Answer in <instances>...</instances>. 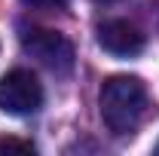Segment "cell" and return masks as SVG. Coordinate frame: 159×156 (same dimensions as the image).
Instances as JSON below:
<instances>
[{
	"label": "cell",
	"mask_w": 159,
	"mask_h": 156,
	"mask_svg": "<svg viewBox=\"0 0 159 156\" xmlns=\"http://www.w3.org/2000/svg\"><path fill=\"white\" fill-rule=\"evenodd\" d=\"M150 113V95L138 77L116 74L101 86V119L113 135H135Z\"/></svg>",
	"instance_id": "1"
},
{
	"label": "cell",
	"mask_w": 159,
	"mask_h": 156,
	"mask_svg": "<svg viewBox=\"0 0 159 156\" xmlns=\"http://www.w3.org/2000/svg\"><path fill=\"white\" fill-rule=\"evenodd\" d=\"M21 46L31 58H37L43 67H49L52 74H70L74 71V43L58 34V31H49V28H31L21 34Z\"/></svg>",
	"instance_id": "2"
},
{
	"label": "cell",
	"mask_w": 159,
	"mask_h": 156,
	"mask_svg": "<svg viewBox=\"0 0 159 156\" xmlns=\"http://www.w3.org/2000/svg\"><path fill=\"white\" fill-rule=\"evenodd\" d=\"M40 104H43V86L31 71L16 67L0 77V110L3 113L28 117V113H37Z\"/></svg>",
	"instance_id": "3"
},
{
	"label": "cell",
	"mask_w": 159,
	"mask_h": 156,
	"mask_svg": "<svg viewBox=\"0 0 159 156\" xmlns=\"http://www.w3.org/2000/svg\"><path fill=\"white\" fill-rule=\"evenodd\" d=\"M98 46L110 55L132 58L144 49V34L125 19H107L98 25Z\"/></svg>",
	"instance_id": "4"
},
{
	"label": "cell",
	"mask_w": 159,
	"mask_h": 156,
	"mask_svg": "<svg viewBox=\"0 0 159 156\" xmlns=\"http://www.w3.org/2000/svg\"><path fill=\"white\" fill-rule=\"evenodd\" d=\"M0 153H34V144L19 138H0Z\"/></svg>",
	"instance_id": "5"
},
{
	"label": "cell",
	"mask_w": 159,
	"mask_h": 156,
	"mask_svg": "<svg viewBox=\"0 0 159 156\" xmlns=\"http://www.w3.org/2000/svg\"><path fill=\"white\" fill-rule=\"evenodd\" d=\"M21 3H25V6H34V9H58L67 0H21Z\"/></svg>",
	"instance_id": "6"
},
{
	"label": "cell",
	"mask_w": 159,
	"mask_h": 156,
	"mask_svg": "<svg viewBox=\"0 0 159 156\" xmlns=\"http://www.w3.org/2000/svg\"><path fill=\"white\" fill-rule=\"evenodd\" d=\"M95 3H119V0H95Z\"/></svg>",
	"instance_id": "7"
},
{
	"label": "cell",
	"mask_w": 159,
	"mask_h": 156,
	"mask_svg": "<svg viewBox=\"0 0 159 156\" xmlns=\"http://www.w3.org/2000/svg\"><path fill=\"white\" fill-rule=\"evenodd\" d=\"M156 153H159V144H156Z\"/></svg>",
	"instance_id": "8"
}]
</instances>
